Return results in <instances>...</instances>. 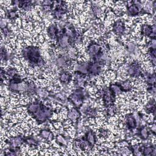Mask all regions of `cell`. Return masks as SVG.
I'll return each mask as SVG.
<instances>
[{"instance_id": "6da1fadb", "label": "cell", "mask_w": 156, "mask_h": 156, "mask_svg": "<svg viewBox=\"0 0 156 156\" xmlns=\"http://www.w3.org/2000/svg\"><path fill=\"white\" fill-rule=\"evenodd\" d=\"M22 55L30 66H42L45 62L43 58L38 47L35 46H28L24 48L21 51Z\"/></svg>"}, {"instance_id": "1f68e13d", "label": "cell", "mask_w": 156, "mask_h": 156, "mask_svg": "<svg viewBox=\"0 0 156 156\" xmlns=\"http://www.w3.org/2000/svg\"><path fill=\"white\" fill-rule=\"evenodd\" d=\"M53 5H41V9L43 10V12H48L49 11L52 10V8H53Z\"/></svg>"}, {"instance_id": "4fadbf2b", "label": "cell", "mask_w": 156, "mask_h": 156, "mask_svg": "<svg viewBox=\"0 0 156 156\" xmlns=\"http://www.w3.org/2000/svg\"><path fill=\"white\" fill-rule=\"evenodd\" d=\"M81 115L80 112L78 109V108L74 107L71 108L68 112V118L72 121V122H77L79 119L80 118Z\"/></svg>"}, {"instance_id": "8992f818", "label": "cell", "mask_w": 156, "mask_h": 156, "mask_svg": "<svg viewBox=\"0 0 156 156\" xmlns=\"http://www.w3.org/2000/svg\"><path fill=\"white\" fill-rule=\"evenodd\" d=\"M127 74L132 78H137L142 76L141 68L140 63L137 62L130 63L127 68Z\"/></svg>"}, {"instance_id": "8fae6325", "label": "cell", "mask_w": 156, "mask_h": 156, "mask_svg": "<svg viewBox=\"0 0 156 156\" xmlns=\"http://www.w3.org/2000/svg\"><path fill=\"white\" fill-rule=\"evenodd\" d=\"M58 4L57 6L52 10V15L54 18L57 20H60L62 18L63 15H65L67 12V7L66 5H65V2L62 1L58 2Z\"/></svg>"}, {"instance_id": "f1b7e54d", "label": "cell", "mask_w": 156, "mask_h": 156, "mask_svg": "<svg viewBox=\"0 0 156 156\" xmlns=\"http://www.w3.org/2000/svg\"><path fill=\"white\" fill-rule=\"evenodd\" d=\"M17 73H18V72L15 68H9L8 70L5 72V75L12 77L13 76H15V74H16Z\"/></svg>"}, {"instance_id": "7a4b0ae2", "label": "cell", "mask_w": 156, "mask_h": 156, "mask_svg": "<svg viewBox=\"0 0 156 156\" xmlns=\"http://www.w3.org/2000/svg\"><path fill=\"white\" fill-rule=\"evenodd\" d=\"M87 53L94 62H99L102 60L104 52L102 51L101 46L96 43L92 41L87 46ZM104 61V60H103Z\"/></svg>"}, {"instance_id": "484cf974", "label": "cell", "mask_w": 156, "mask_h": 156, "mask_svg": "<svg viewBox=\"0 0 156 156\" xmlns=\"http://www.w3.org/2000/svg\"><path fill=\"white\" fill-rule=\"evenodd\" d=\"M56 141L59 145L62 146H66L67 144V141L66 138L62 135H58L56 136Z\"/></svg>"}, {"instance_id": "2e32d148", "label": "cell", "mask_w": 156, "mask_h": 156, "mask_svg": "<svg viewBox=\"0 0 156 156\" xmlns=\"http://www.w3.org/2000/svg\"><path fill=\"white\" fill-rule=\"evenodd\" d=\"M112 92L116 96L117 95H119L121 94L122 92H126L124 90V87H122L121 83H111L110 86L108 87Z\"/></svg>"}, {"instance_id": "9c48e42d", "label": "cell", "mask_w": 156, "mask_h": 156, "mask_svg": "<svg viewBox=\"0 0 156 156\" xmlns=\"http://www.w3.org/2000/svg\"><path fill=\"white\" fill-rule=\"evenodd\" d=\"M141 33L142 35L148 37L151 39H155V34H156V29L155 25L153 26L144 24L141 26Z\"/></svg>"}, {"instance_id": "30bf717a", "label": "cell", "mask_w": 156, "mask_h": 156, "mask_svg": "<svg viewBox=\"0 0 156 156\" xmlns=\"http://www.w3.org/2000/svg\"><path fill=\"white\" fill-rule=\"evenodd\" d=\"M142 9V4L140 1H133L132 2V4L130 5H129L127 6V13L129 15L136 16L141 13Z\"/></svg>"}, {"instance_id": "ba28073f", "label": "cell", "mask_w": 156, "mask_h": 156, "mask_svg": "<svg viewBox=\"0 0 156 156\" xmlns=\"http://www.w3.org/2000/svg\"><path fill=\"white\" fill-rule=\"evenodd\" d=\"M7 141H8L7 142L9 143L10 147V149L17 152L19 151L20 146H21L23 143H24L25 138L21 136H13L10 138Z\"/></svg>"}, {"instance_id": "4dcf8cb0", "label": "cell", "mask_w": 156, "mask_h": 156, "mask_svg": "<svg viewBox=\"0 0 156 156\" xmlns=\"http://www.w3.org/2000/svg\"><path fill=\"white\" fill-rule=\"evenodd\" d=\"M1 60H4L6 61L7 60V54L6 51L5 50V49H4L2 47L1 48Z\"/></svg>"}, {"instance_id": "d6986e66", "label": "cell", "mask_w": 156, "mask_h": 156, "mask_svg": "<svg viewBox=\"0 0 156 156\" xmlns=\"http://www.w3.org/2000/svg\"><path fill=\"white\" fill-rule=\"evenodd\" d=\"M59 80L61 83L66 84L68 83L72 79V75L68 71H63L59 74Z\"/></svg>"}, {"instance_id": "e575fe53", "label": "cell", "mask_w": 156, "mask_h": 156, "mask_svg": "<svg viewBox=\"0 0 156 156\" xmlns=\"http://www.w3.org/2000/svg\"><path fill=\"white\" fill-rule=\"evenodd\" d=\"M100 133H101L102 136H107V134H108V131L105 130V129H101L100 130Z\"/></svg>"}, {"instance_id": "52a82bcc", "label": "cell", "mask_w": 156, "mask_h": 156, "mask_svg": "<svg viewBox=\"0 0 156 156\" xmlns=\"http://www.w3.org/2000/svg\"><path fill=\"white\" fill-rule=\"evenodd\" d=\"M57 46L61 49L66 48L68 46H71V41L67 35L62 30L59 31L57 38L56 39Z\"/></svg>"}, {"instance_id": "cb8c5ba5", "label": "cell", "mask_w": 156, "mask_h": 156, "mask_svg": "<svg viewBox=\"0 0 156 156\" xmlns=\"http://www.w3.org/2000/svg\"><path fill=\"white\" fill-rule=\"evenodd\" d=\"M91 10H92L93 14L98 17H99L102 15V10L97 4H92L91 5Z\"/></svg>"}, {"instance_id": "d6a6232c", "label": "cell", "mask_w": 156, "mask_h": 156, "mask_svg": "<svg viewBox=\"0 0 156 156\" xmlns=\"http://www.w3.org/2000/svg\"><path fill=\"white\" fill-rule=\"evenodd\" d=\"M7 21L5 20V19H1V21H0V26H1V29H3L5 27H7Z\"/></svg>"}, {"instance_id": "277c9868", "label": "cell", "mask_w": 156, "mask_h": 156, "mask_svg": "<svg viewBox=\"0 0 156 156\" xmlns=\"http://www.w3.org/2000/svg\"><path fill=\"white\" fill-rule=\"evenodd\" d=\"M85 97V93L83 88H77L71 94L68 98V100L70 101L76 107L79 108L82 105Z\"/></svg>"}, {"instance_id": "5bb4252c", "label": "cell", "mask_w": 156, "mask_h": 156, "mask_svg": "<svg viewBox=\"0 0 156 156\" xmlns=\"http://www.w3.org/2000/svg\"><path fill=\"white\" fill-rule=\"evenodd\" d=\"M47 33L51 39L56 40L59 33V30L57 26L54 23L50 24L47 29Z\"/></svg>"}, {"instance_id": "7402d4cb", "label": "cell", "mask_w": 156, "mask_h": 156, "mask_svg": "<svg viewBox=\"0 0 156 156\" xmlns=\"http://www.w3.org/2000/svg\"><path fill=\"white\" fill-rule=\"evenodd\" d=\"M146 80V82L149 86H155V73L146 74L143 75Z\"/></svg>"}, {"instance_id": "f546056e", "label": "cell", "mask_w": 156, "mask_h": 156, "mask_svg": "<svg viewBox=\"0 0 156 156\" xmlns=\"http://www.w3.org/2000/svg\"><path fill=\"white\" fill-rule=\"evenodd\" d=\"M7 16L9 19H12V20L15 19L18 16V14L16 13V11L14 9L10 10L7 13Z\"/></svg>"}, {"instance_id": "4316f807", "label": "cell", "mask_w": 156, "mask_h": 156, "mask_svg": "<svg viewBox=\"0 0 156 156\" xmlns=\"http://www.w3.org/2000/svg\"><path fill=\"white\" fill-rule=\"evenodd\" d=\"M24 143H27V144L30 145V146H35L37 147L38 146V142L36 140H35L34 138L32 137H30L28 136L27 138H25V141Z\"/></svg>"}, {"instance_id": "3957f363", "label": "cell", "mask_w": 156, "mask_h": 156, "mask_svg": "<svg viewBox=\"0 0 156 156\" xmlns=\"http://www.w3.org/2000/svg\"><path fill=\"white\" fill-rule=\"evenodd\" d=\"M52 109L44 105L42 102L38 110L32 116L37 122L41 124L47 121L52 116Z\"/></svg>"}, {"instance_id": "44dd1931", "label": "cell", "mask_w": 156, "mask_h": 156, "mask_svg": "<svg viewBox=\"0 0 156 156\" xmlns=\"http://www.w3.org/2000/svg\"><path fill=\"white\" fill-rule=\"evenodd\" d=\"M138 135L142 140H146L149 136V130L144 126L138 129Z\"/></svg>"}, {"instance_id": "e0dca14e", "label": "cell", "mask_w": 156, "mask_h": 156, "mask_svg": "<svg viewBox=\"0 0 156 156\" xmlns=\"http://www.w3.org/2000/svg\"><path fill=\"white\" fill-rule=\"evenodd\" d=\"M140 152L143 155H152L155 156L156 154L155 146L154 145L143 146L141 147Z\"/></svg>"}, {"instance_id": "603a6c76", "label": "cell", "mask_w": 156, "mask_h": 156, "mask_svg": "<svg viewBox=\"0 0 156 156\" xmlns=\"http://www.w3.org/2000/svg\"><path fill=\"white\" fill-rule=\"evenodd\" d=\"M40 135L44 139L49 140V141H51L53 138H54V135L52 134V133L48 130V129H43L40 131Z\"/></svg>"}, {"instance_id": "5b68a950", "label": "cell", "mask_w": 156, "mask_h": 156, "mask_svg": "<svg viewBox=\"0 0 156 156\" xmlns=\"http://www.w3.org/2000/svg\"><path fill=\"white\" fill-rule=\"evenodd\" d=\"M102 96L104 105L105 107L113 104L116 101V96L112 92L109 87H104L102 90Z\"/></svg>"}, {"instance_id": "7c38bea8", "label": "cell", "mask_w": 156, "mask_h": 156, "mask_svg": "<svg viewBox=\"0 0 156 156\" xmlns=\"http://www.w3.org/2000/svg\"><path fill=\"white\" fill-rule=\"evenodd\" d=\"M125 30H126V26H125L124 23L121 20H118L116 21L112 26L113 32L118 35H122L125 32Z\"/></svg>"}, {"instance_id": "ac0fdd59", "label": "cell", "mask_w": 156, "mask_h": 156, "mask_svg": "<svg viewBox=\"0 0 156 156\" xmlns=\"http://www.w3.org/2000/svg\"><path fill=\"white\" fill-rule=\"evenodd\" d=\"M126 126L129 129H134L138 126V122L133 115V114L130 113L126 116Z\"/></svg>"}, {"instance_id": "836d02e7", "label": "cell", "mask_w": 156, "mask_h": 156, "mask_svg": "<svg viewBox=\"0 0 156 156\" xmlns=\"http://www.w3.org/2000/svg\"><path fill=\"white\" fill-rule=\"evenodd\" d=\"M2 32H3V34L5 35V37L8 36L10 34V30L7 28V27L4 28V29H2Z\"/></svg>"}, {"instance_id": "d4e9b609", "label": "cell", "mask_w": 156, "mask_h": 156, "mask_svg": "<svg viewBox=\"0 0 156 156\" xmlns=\"http://www.w3.org/2000/svg\"><path fill=\"white\" fill-rule=\"evenodd\" d=\"M35 93H37L38 95V96H40L41 98H45L49 94L48 92L43 88H37Z\"/></svg>"}, {"instance_id": "ffe728a7", "label": "cell", "mask_w": 156, "mask_h": 156, "mask_svg": "<svg viewBox=\"0 0 156 156\" xmlns=\"http://www.w3.org/2000/svg\"><path fill=\"white\" fill-rule=\"evenodd\" d=\"M106 108V115L108 117H112L115 114H116L119 110L118 107L115 104H113Z\"/></svg>"}, {"instance_id": "9a60e30c", "label": "cell", "mask_w": 156, "mask_h": 156, "mask_svg": "<svg viewBox=\"0 0 156 156\" xmlns=\"http://www.w3.org/2000/svg\"><path fill=\"white\" fill-rule=\"evenodd\" d=\"M71 61L68 55H60L55 59V63L59 67H64L65 66H68L71 64Z\"/></svg>"}, {"instance_id": "83f0119b", "label": "cell", "mask_w": 156, "mask_h": 156, "mask_svg": "<svg viewBox=\"0 0 156 156\" xmlns=\"http://www.w3.org/2000/svg\"><path fill=\"white\" fill-rule=\"evenodd\" d=\"M126 49L130 53H133L136 50V45L133 43H129L126 45Z\"/></svg>"}]
</instances>
